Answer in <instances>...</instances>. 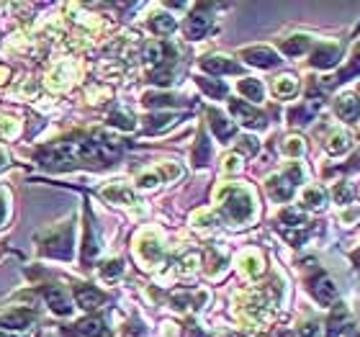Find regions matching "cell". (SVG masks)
<instances>
[{
	"instance_id": "83f0119b",
	"label": "cell",
	"mask_w": 360,
	"mask_h": 337,
	"mask_svg": "<svg viewBox=\"0 0 360 337\" xmlns=\"http://www.w3.org/2000/svg\"><path fill=\"white\" fill-rule=\"evenodd\" d=\"M199 88L203 90V93H206L208 98H224L226 93H229V88H226V83L224 80H208V78H199Z\"/></svg>"
},
{
	"instance_id": "8fae6325",
	"label": "cell",
	"mask_w": 360,
	"mask_h": 337,
	"mask_svg": "<svg viewBox=\"0 0 360 337\" xmlns=\"http://www.w3.org/2000/svg\"><path fill=\"white\" fill-rule=\"evenodd\" d=\"M229 111H232V116L240 121V124H245V127H250V129H265V127H268L265 113H260L250 103H242V101H229Z\"/></svg>"
},
{
	"instance_id": "30bf717a",
	"label": "cell",
	"mask_w": 360,
	"mask_h": 337,
	"mask_svg": "<svg viewBox=\"0 0 360 337\" xmlns=\"http://www.w3.org/2000/svg\"><path fill=\"white\" fill-rule=\"evenodd\" d=\"M101 196H103L108 203H113V206H127V209H131V206L139 203L134 188H129V185L121 183V180H113V183L103 185V188H101Z\"/></svg>"
},
{
	"instance_id": "5bb4252c",
	"label": "cell",
	"mask_w": 360,
	"mask_h": 337,
	"mask_svg": "<svg viewBox=\"0 0 360 337\" xmlns=\"http://www.w3.org/2000/svg\"><path fill=\"white\" fill-rule=\"evenodd\" d=\"M208 127H211V131H214V137L222 142V145H226L229 139H234V121L226 119L224 113L219 111V108H208Z\"/></svg>"
},
{
	"instance_id": "8992f818",
	"label": "cell",
	"mask_w": 360,
	"mask_h": 337,
	"mask_svg": "<svg viewBox=\"0 0 360 337\" xmlns=\"http://www.w3.org/2000/svg\"><path fill=\"white\" fill-rule=\"evenodd\" d=\"M36 317H39L36 309H29V306H8V309L0 312V327L3 329H26V327H31Z\"/></svg>"
},
{
	"instance_id": "cb8c5ba5",
	"label": "cell",
	"mask_w": 360,
	"mask_h": 337,
	"mask_svg": "<svg viewBox=\"0 0 360 337\" xmlns=\"http://www.w3.org/2000/svg\"><path fill=\"white\" fill-rule=\"evenodd\" d=\"M44 299H47L49 309H52L55 314H59V317H67V314H72L70 299H67V294H64L62 289H49L47 294H44Z\"/></svg>"
},
{
	"instance_id": "e0dca14e",
	"label": "cell",
	"mask_w": 360,
	"mask_h": 337,
	"mask_svg": "<svg viewBox=\"0 0 360 337\" xmlns=\"http://www.w3.org/2000/svg\"><path fill=\"white\" fill-rule=\"evenodd\" d=\"M75 299H78V306H80V309H85V312H93V309H98V306L106 301V296L101 294V289L88 286V283L75 286Z\"/></svg>"
},
{
	"instance_id": "4fadbf2b",
	"label": "cell",
	"mask_w": 360,
	"mask_h": 337,
	"mask_svg": "<svg viewBox=\"0 0 360 337\" xmlns=\"http://www.w3.org/2000/svg\"><path fill=\"white\" fill-rule=\"evenodd\" d=\"M201 70L208 75H237L242 67L226 55H206L201 59Z\"/></svg>"
},
{
	"instance_id": "836d02e7",
	"label": "cell",
	"mask_w": 360,
	"mask_h": 337,
	"mask_svg": "<svg viewBox=\"0 0 360 337\" xmlns=\"http://www.w3.org/2000/svg\"><path fill=\"white\" fill-rule=\"evenodd\" d=\"M124 273V260L121 257H111V260H106L101 265V275H103L106 281H113V278H119Z\"/></svg>"
},
{
	"instance_id": "e575fe53",
	"label": "cell",
	"mask_w": 360,
	"mask_h": 337,
	"mask_svg": "<svg viewBox=\"0 0 360 337\" xmlns=\"http://www.w3.org/2000/svg\"><path fill=\"white\" fill-rule=\"evenodd\" d=\"M257 150H260V142H257L255 137L245 134V137L237 139V152H234V155H242V157H252Z\"/></svg>"
},
{
	"instance_id": "d590c367",
	"label": "cell",
	"mask_w": 360,
	"mask_h": 337,
	"mask_svg": "<svg viewBox=\"0 0 360 337\" xmlns=\"http://www.w3.org/2000/svg\"><path fill=\"white\" fill-rule=\"evenodd\" d=\"M157 185H160V175L154 170H144L136 175V188H142V191H154Z\"/></svg>"
},
{
	"instance_id": "603a6c76",
	"label": "cell",
	"mask_w": 360,
	"mask_h": 337,
	"mask_svg": "<svg viewBox=\"0 0 360 337\" xmlns=\"http://www.w3.org/2000/svg\"><path fill=\"white\" fill-rule=\"evenodd\" d=\"M350 150H352L350 134H347L345 129H335V131L329 134V139H327V152L335 155V157H340V155L350 152Z\"/></svg>"
},
{
	"instance_id": "4316f807",
	"label": "cell",
	"mask_w": 360,
	"mask_h": 337,
	"mask_svg": "<svg viewBox=\"0 0 360 337\" xmlns=\"http://www.w3.org/2000/svg\"><path fill=\"white\" fill-rule=\"evenodd\" d=\"M101 240L96 237V227H93V222L88 219V224H85V242H82V257L85 260H93V257L101 252Z\"/></svg>"
},
{
	"instance_id": "52a82bcc",
	"label": "cell",
	"mask_w": 360,
	"mask_h": 337,
	"mask_svg": "<svg viewBox=\"0 0 360 337\" xmlns=\"http://www.w3.org/2000/svg\"><path fill=\"white\" fill-rule=\"evenodd\" d=\"M240 57L247 64H252V67H260V70H273V67H278V64L283 62L280 55L273 47H247V49H242Z\"/></svg>"
},
{
	"instance_id": "9c48e42d",
	"label": "cell",
	"mask_w": 360,
	"mask_h": 337,
	"mask_svg": "<svg viewBox=\"0 0 360 337\" xmlns=\"http://www.w3.org/2000/svg\"><path fill=\"white\" fill-rule=\"evenodd\" d=\"M211 8H214V6H196V13H193V16H188V21H185V26H183V31L191 41L203 39V36L208 34L211 21H214V18L208 16V10H211Z\"/></svg>"
},
{
	"instance_id": "d6a6232c",
	"label": "cell",
	"mask_w": 360,
	"mask_h": 337,
	"mask_svg": "<svg viewBox=\"0 0 360 337\" xmlns=\"http://www.w3.org/2000/svg\"><path fill=\"white\" fill-rule=\"evenodd\" d=\"M108 124H111V127H116V129H121V131H134V129H136L134 116H131V113H127V111H113L111 116H108Z\"/></svg>"
},
{
	"instance_id": "1f68e13d",
	"label": "cell",
	"mask_w": 360,
	"mask_h": 337,
	"mask_svg": "<svg viewBox=\"0 0 360 337\" xmlns=\"http://www.w3.org/2000/svg\"><path fill=\"white\" fill-rule=\"evenodd\" d=\"M211 160V145H208L206 134H201L199 142H196V150H193V165L201 168V165H206Z\"/></svg>"
},
{
	"instance_id": "9a60e30c",
	"label": "cell",
	"mask_w": 360,
	"mask_h": 337,
	"mask_svg": "<svg viewBox=\"0 0 360 337\" xmlns=\"http://www.w3.org/2000/svg\"><path fill=\"white\" fill-rule=\"evenodd\" d=\"M360 75V41L352 47V52H350V59L340 67V73L337 75H332L329 78V83H324V88H335V85H343V83H347L350 78H358Z\"/></svg>"
},
{
	"instance_id": "44dd1931",
	"label": "cell",
	"mask_w": 360,
	"mask_h": 337,
	"mask_svg": "<svg viewBox=\"0 0 360 337\" xmlns=\"http://www.w3.org/2000/svg\"><path fill=\"white\" fill-rule=\"evenodd\" d=\"M324 203H327V193H324L322 185H304V191H301V209L319 211L324 209Z\"/></svg>"
},
{
	"instance_id": "f546056e",
	"label": "cell",
	"mask_w": 360,
	"mask_h": 337,
	"mask_svg": "<svg viewBox=\"0 0 360 337\" xmlns=\"http://www.w3.org/2000/svg\"><path fill=\"white\" fill-rule=\"evenodd\" d=\"M142 103L147 106V108H162V106H175L178 98L168 96V93H144Z\"/></svg>"
},
{
	"instance_id": "ffe728a7",
	"label": "cell",
	"mask_w": 360,
	"mask_h": 337,
	"mask_svg": "<svg viewBox=\"0 0 360 337\" xmlns=\"http://www.w3.org/2000/svg\"><path fill=\"white\" fill-rule=\"evenodd\" d=\"M147 26H150V31H152L154 36H170V34L178 29V21H175V16H170L165 10H157V13L150 16Z\"/></svg>"
},
{
	"instance_id": "8d00e7d4",
	"label": "cell",
	"mask_w": 360,
	"mask_h": 337,
	"mask_svg": "<svg viewBox=\"0 0 360 337\" xmlns=\"http://www.w3.org/2000/svg\"><path fill=\"white\" fill-rule=\"evenodd\" d=\"M10 217V193L8 188H0V229L6 227Z\"/></svg>"
},
{
	"instance_id": "60d3db41",
	"label": "cell",
	"mask_w": 360,
	"mask_h": 337,
	"mask_svg": "<svg viewBox=\"0 0 360 337\" xmlns=\"http://www.w3.org/2000/svg\"><path fill=\"white\" fill-rule=\"evenodd\" d=\"M6 78H8V70H6V67H0V83H6Z\"/></svg>"
},
{
	"instance_id": "3957f363",
	"label": "cell",
	"mask_w": 360,
	"mask_h": 337,
	"mask_svg": "<svg viewBox=\"0 0 360 337\" xmlns=\"http://www.w3.org/2000/svg\"><path fill=\"white\" fill-rule=\"evenodd\" d=\"M134 255L144 268H154L165 255V245H162V234L154 227H147L134 237Z\"/></svg>"
},
{
	"instance_id": "ab89813d",
	"label": "cell",
	"mask_w": 360,
	"mask_h": 337,
	"mask_svg": "<svg viewBox=\"0 0 360 337\" xmlns=\"http://www.w3.org/2000/svg\"><path fill=\"white\" fill-rule=\"evenodd\" d=\"M8 165V152H6V147H0V170Z\"/></svg>"
},
{
	"instance_id": "484cf974",
	"label": "cell",
	"mask_w": 360,
	"mask_h": 337,
	"mask_svg": "<svg viewBox=\"0 0 360 337\" xmlns=\"http://www.w3.org/2000/svg\"><path fill=\"white\" fill-rule=\"evenodd\" d=\"M175 121H178L175 113H154L150 119H144V131L147 134H160V131H168Z\"/></svg>"
},
{
	"instance_id": "7402d4cb",
	"label": "cell",
	"mask_w": 360,
	"mask_h": 337,
	"mask_svg": "<svg viewBox=\"0 0 360 337\" xmlns=\"http://www.w3.org/2000/svg\"><path fill=\"white\" fill-rule=\"evenodd\" d=\"M237 93L245 96V101H250V103H260L265 98V85L257 78H242L237 83Z\"/></svg>"
},
{
	"instance_id": "ac0fdd59",
	"label": "cell",
	"mask_w": 360,
	"mask_h": 337,
	"mask_svg": "<svg viewBox=\"0 0 360 337\" xmlns=\"http://www.w3.org/2000/svg\"><path fill=\"white\" fill-rule=\"evenodd\" d=\"M75 80V64L72 62H62L57 64L55 70L47 75V85L52 90H67Z\"/></svg>"
},
{
	"instance_id": "d4e9b609",
	"label": "cell",
	"mask_w": 360,
	"mask_h": 337,
	"mask_svg": "<svg viewBox=\"0 0 360 337\" xmlns=\"http://www.w3.org/2000/svg\"><path fill=\"white\" fill-rule=\"evenodd\" d=\"M298 93V80L294 75H280L275 78L273 83V96L280 98V101H288V98H294Z\"/></svg>"
},
{
	"instance_id": "2e32d148",
	"label": "cell",
	"mask_w": 360,
	"mask_h": 337,
	"mask_svg": "<svg viewBox=\"0 0 360 337\" xmlns=\"http://www.w3.org/2000/svg\"><path fill=\"white\" fill-rule=\"evenodd\" d=\"M237 265H240L242 275H245V278H252V281L265 273V260L257 250H245V252H240Z\"/></svg>"
},
{
	"instance_id": "7a4b0ae2",
	"label": "cell",
	"mask_w": 360,
	"mask_h": 337,
	"mask_svg": "<svg viewBox=\"0 0 360 337\" xmlns=\"http://www.w3.org/2000/svg\"><path fill=\"white\" fill-rule=\"evenodd\" d=\"M75 250V224L62 222L41 240V255L57 257V260H70Z\"/></svg>"
},
{
	"instance_id": "7c38bea8",
	"label": "cell",
	"mask_w": 360,
	"mask_h": 337,
	"mask_svg": "<svg viewBox=\"0 0 360 337\" xmlns=\"http://www.w3.org/2000/svg\"><path fill=\"white\" fill-rule=\"evenodd\" d=\"M64 332H67V335H72V337H103V335H111V329H108L106 320H101V317H88V320H82V322H75V324H70Z\"/></svg>"
},
{
	"instance_id": "f1b7e54d",
	"label": "cell",
	"mask_w": 360,
	"mask_h": 337,
	"mask_svg": "<svg viewBox=\"0 0 360 337\" xmlns=\"http://www.w3.org/2000/svg\"><path fill=\"white\" fill-rule=\"evenodd\" d=\"M154 173L160 175V183H173V180H178V178L183 175V168L178 162H160L154 168Z\"/></svg>"
},
{
	"instance_id": "4dcf8cb0",
	"label": "cell",
	"mask_w": 360,
	"mask_h": 337,
	"mask_svg": "<svg viewBox=\"0 0 360 337\" xmlns=\"http://www.w3.org/2000/svg\"><path fill=\"white\" fill-rule=\"evenodd\" d=\"M280 150H283V155H286V157L298 160V157H304L306 145H304V139H301V137H288V139H283Z\"/></svg>"
},
{
	"instance_id": "d6986e66",
	"label": "cell",
	"mask_w": 360,
	"mask_h": 337,
	"mask_svg": "<svg viewBox=\"0 0 360 337\" xmlns=\"http://www.w3.org/2000/svg\"><path fill=\"white\" fill-rule=\"evenodd\" d=\"M278 47L286 57H301L306 55V52H312L314 39L306 36V34H296V36H288V39L278 41Z\"/></svg>"
},
{
	"instance_id": "74e56055",
	"label": "cell",
	"mask_w": 360,
	"mask_h": 337,
	"mask_svg": "<svg viewBox=\"0 0 360 337\" xmlns=\"http://www.w3.org/2000/svg\"><path fill=\"white\" fill-rule=\"evenodd\" d=\"M18 121L8 119V116H0V137H16L18 134Z\"/></svg>"
},
{
	"instance_id": "ba28073f",
	"label": "cell",
	"mask_w": 360,
	"mask_h": 337,
	"mask_svg": "<svg viewBox=\"0 0 360 337\" xmlns=\"http://www.w3.org/2000/svg\"><path fill=\"white\" fill-rule=\"evenodd\" d=\"M335 113H337V119L343 121V124L355 127V124L360 121V98L355 96L352 90L340 93V96L335 98Z\"/></svg>"
},
{
	"instance_id": "5b68a950",
	"label": "cell",
	"mask_w": 360,
	"mask_h": 337,
	"mask_svg": "<svg viewBox=\"0 0 360 337\" xmlns=\"http://www.w3.org/2000/svg\"><path fill=\"white\" fill-rule=\"evenodd\" d=\"M343 59V44L340 41H314L309 52V64L317 70H332Z\"/></svg>"
},
{
	"instance_id": "6da1fadb",
	"label": "cell",
	"mask_w": 360,
	"mask_h": 337,
	"mask_svg": "<svg viewBox=\"0 0 360 337\" xmlns=\"http://www.w3.org/2000/svg\"><path fill=\"white\" fill-rule=\"evenodd\" d=\"M216 217L232 227H247L257 219V201L250 185L226 183L216 188Z\"/></svg>"
},
{
	"instance_id": "277c9868",
	"label": "cell",
	"mask_w": 360,
	"mask_h": 337,
	"mask_svg": "<svg viewBox=\"0 0 360 337\" xmlns=\"http://www.w3.org/2000/svg\"><path fill=\"white\" fill-rule=\"evenodd\" d=\"M306 289H309V294H312V299L317 301L319 306H335V299H337V286L335 281L329 278L322 268H317V263H314L312 268V275L306 278Z\"/></svg>"
},
{
	"instance_id": "f35d334b",
	"label": "cell",
	"mask_w": 360,
	"mask_h": 337,
	"mask_svg": "<svg viewBox=\"0 0 360 337\" xmlns=\"http://www.w3.org/2000/svg\"><path fill=\"white\" fill-rule=\"evenodd\" d=\"M242 162H240V155H226L224 157V173H240Z\"/></svg>"
}]
</instances>
